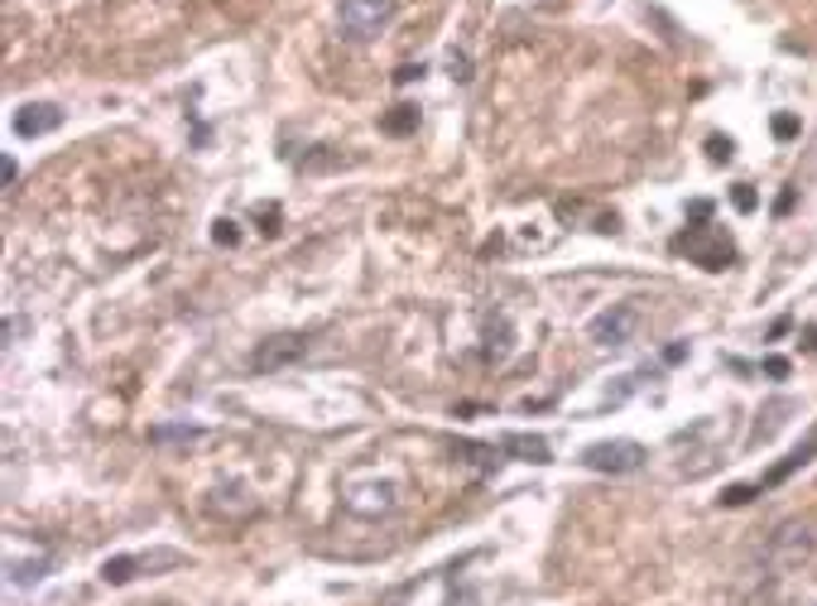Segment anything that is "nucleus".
<instances>
[{
    "mask_svg": "<svg viewBox=\"0 0 817 606\" xmlns=\"http://www.w3.org/2000/svg\"><path fill=\"white\" fill-rule=\"evenodd\" d=\"M390 20H395V0H342L337 6V29L352 43L375 39Z\"/></svg>",
    "mask_w": 817,
    "mask_h": 606,
    "instance_id": "obj_1",
    "label": "nucleus"
},
{
    "mask_svg": "<svg viewBox=\"0 0 817 606\" xmlns=\"http://www.w3.org/2000/svg\"><path fill=\"white\" fill-rule=\"evenodd\" d=\"M813 457H817V424L808 428V438H804V443H798V447H794V453H789V457H784V462H775V467H769V472L760 476V482H750V486H732V491H726V496H722V505H746V501L755 496V491H769V486H784V482H789V476H794V472H804V467H808V462H813Z\"/></svg>",
    "mask_w": 817,
    "mask_h": 606,
    "instance_id": "obj_2",
    "label": "nucleus"
},
{
    "mask_svg": "<svg viewBox=\"0 0 817 606\" xmlns=\"http://www.w3.org/2000/svg\"><path fill=\"white\" fill-rule=\"evenodd\" d=\"M649 462V453L639 447L635 438H606V443H592L582 453V467L592 472H606V476H625V472H639Z\"/></svg>",
    "mask_w": 817,
    "mask_h": 606,
    "instance_id": "obj_3",
    "label": "nucleus"
},
{
    "mask_svg": "<svg viewBox=\"0 0 817 606\" xmlns=\"http://www.w3.org/2000/svg\"><path fill=\"white\" fill-rule=\"evenodd\" d=\"M342 501H346V511H352V515L375 519V515H390L400 505V486L390 482V476H366V482H346Z\"/></svg>",
    "mask_w": 817,
    "mask_h": 606,
    "instance_id": "obj_4",
    "label": "nucleus"
},
{
    "mask_svg": "<svg viewBox=\"0 0 817 606\" xmlns=\"http://www.w3.org/2000/svg\"><path fill=\"white\" fill-rule=\"evenodd\" d=\"M635 327H639V309H635V303H611L606 313L592 317L587 337L596 346H631L635 342Z\"/></svg>",
    "mask_w": 817,
    "mask_h": 606,
    "instance_id": "obj_5",
    "label": "nucleus"
},
{
    "mask_svg": "<svg viewBox=\"0 0 817 606\" xmlns=\"http://www.w3.org/2000/svg\"><path fill=\"white\" fill-rule=\"evenodd\" d=\"M817 548V534L808 519H784L779 534H775V563L779 568H798V563H808Z\"/></svg>",
    "mask_w": 817,
    "mask_h": 606,
    "instance_id": "obj_6",
    "label": "nucleus"
},
{
    "mask_svg": "<svg viewBox=\"0 0 817 606\" xmlns=\"http://www.w3.org/2000/svg\"><path fill=\"white\" fill-rule=\"evenodd\" d=\"M303 352H309V337H299V332H280V337H270V342L255 346L251 366L255 371H280V366H289V361H299Z\"/></svg>",
    "mask_w": 817,
    "mask_h": 606,
    "instance_id": "obj_7",
    "label": "nucleus"
},
{
    "mask_svg": "<svg viewBox=\"0 0 817 606\" xmlns=\"http://www.w3.org/2000/svg\"><path fill=\"white\" fill-rule=\"evenodd\" d=\"M58 125H63V111H58L53 101H29V107L14 111V135H20V140H39V135H49V130H58Z\"/></svg>",
    "mask_w": 817,
    "mask_h": 606,
    "instance_id": "obj_8",
    "label": "nucleus"
},
{
    "mask_svg": "<svg viewBox=\"0 0 817 606\" xmlns=\"http://www.w3.org/2000/svg\"><path fill=\"white\" fill-rule=\"evenodd\" d=\"M678 251H688L697 265L703 270H726L736 260V245H732V236H712V241H697V236H678L674 241Z\"/></svg>",
    "mask_w": 817,
    "mask_h": 606,
    "instance_id": "obj_9",
    "label": "nucleus"
},
{
    "mask_svg": "<svg viewBox=\"0 0 817 606\" xmlns=\"http://www.w3.org/2000/svg\"><path fill=\"white\" fill-rule=\"evenodd\" d=\"M154 563H179V554H121V558H107L101 563V583L121 587L135 577V568H154Z\"/></svg>",
    "mask_w": 817,
    "mask_h": 606,
    "instance_id": "obj_10",
    "label": "nucleus"
},
{
    "mask_svg": "<svg viewBox=\"0 0 817 606\" xmlns=\"http://www.w3.org/2000/svg\"><path fill=\"white\" fill-rule=\"evenodd\" d=\"M501 453H515L520 462H553V447H548V438H538V433H505Z\"/></svg>",
    "mask_w": 817,
    "mask_h": 606,
    "instance_id": "obj_11",
    "label": "nucleus"
},
{
    "mask_svg": "<svg viewBox=\"0 0 817 606\" xmlns=\"http://www.w3.org/2000/svg\"><path fill=\"white\" fill-rule=\"evenodd\" d=\"M150 438H154V443H179V438H183V443H193V438H198V428H188V424L169 428V424H164V428H150Z\"/></svg>",
    "mask_w": 817,
    "mask_h": 606,
    "instance_id": "obj_12",
    "label": "nucleus"
},
{
    "mask_svg": "<svg viewBox=\"0 0 817 606\" xmlns=\"http://www.w3.org/2000/svg\"><path fill=\"white\" fill-rule=\"evenodd\" d=\"M414 121H418V111H414V107H395V115L385 121V130H395V135H404V130H414Z\"/></svg>",
    "mask_w": 817,
    "mask_h": 606,
    "instance_id": "obj_13",
    "label": "nucleus"
},
{
    "mask_svg": "<svg viewBox=\"0 0 817 606\" xmlns=\"http://www.w3.org/2000/svg\"><path fill=\"white\" fill-rule=\"evenodd\" d=\"M212 241H216V245H236V241H241V231H236V222H216V231H212Z\"/></svg>",
    "mask_w": 817,
    "mask_h": 606,
    "instance_id": "obj_14",
    "label": "nucleus"
},
{
    "mask_svg": "<svg viewBox=\"0 0 817 606\" xmlns=\"http://www.w3.org/2000/svg\"><path fill=\"white\" fill-rule=\"evenodd\" d=\"M775 135H779V140H794V135H798V121H794V115H775Z\"/></svg>",
    "mask_w": 817,
    "mask_h": 606,
    "instance_id": "obj_15",
    "label": "nucleus"
},
{
    "mask_svg": "<svg viewBox=\"0 0 817 606\" xmlns=\"http://www.w3.org/2000/svg\"><path fill=\"white\" fill-rule=\"evenodd\" d=\"M732 198H736V208H740V212H755V193H750V183H736V193H732Z\"/></svg>",
    "mask_w": 817,
    "mask_h": 606,
    "instance_id": "obj_16",
    "label": "nucleus"
},
{
    "mask_svg": "<svg viewBox=\"0 0 817 606\" xmlns=\"http://www.w3.org/2000/svg\"><path fill=\"white\" fill-rule=\"evenodd\" d=\"M707 144H712V159H717V164H722V159H732V140H722V135H712Z\"/></svg>",
    "mask_w": 817,
    "mask_h": 606,
    "instance_id": "obj_17",
    "label": "nucleus"
},
{
    "mask_svg": "<svg viewBox=\"0 0 817 606\" xmlns=\"http://www.w3.org/2000/svg\"><path fill=\"white\" fill-rule=\"evenodd\" d=\"M765 371L775 375V381H784V375H789V361H784V356H769V361H765Z\"/></svg>",
    "mask_w": 817,
    "mask_h": 606,
    "instance_id": "obj_18",
    "label": "nucleus"
},
{
    "mask_svg": "<svg viewBox=\"0 0 817 606\" xmlns=\"http://www.w3.org/2000/svg\"><path fill=\"white\" fill-rule=\"evenodd\" d=\"M414 78H423V63H404L400 72H395V82L404 87V82H414Z\"/></svg>",
    "mask_w": 817,
    "mask_h": 606,
    "instance_id": "obj_19",
    "label": "nucleus"
},
{
    "mask_svg": "<svg viewBox=\"0 0 817 606\" xmlns=\"http://www.w3.org/2000/svg\"><path fill=\"white\" fill-rule=\"evenodd\" d=\"M683 356H688V342H674V346H668V352H664V361H668V366H678Z\"/></svg>",
    "mask_w": 817,
    "mask_h": 606,
    "instance_id": "obj_20",
    "label": "nucleus"
},
{
    "mask_svg": "<svg viewBox=\"0 0 817 606\" xmlns=\"http://www.w3.org/2000/svg\"><path fill=\"white\" fill-rule=\"evenodd\" d=\"M808 346H817V327H808Z\"/></svg>",
    "mask_w": 817,
    "mask_h": 606,
    "instance_id": "obj_21",
    "label": "nucleus"
}]
</instances>
